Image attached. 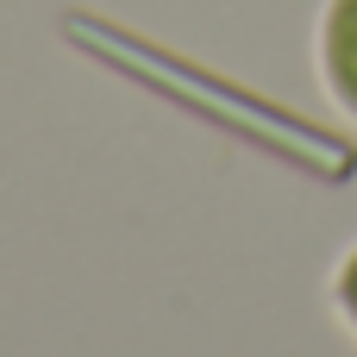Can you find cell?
<instances>
[{"label":"cell","instance_id":"1","mask_svg":"<svg viewBox=\"0 0 357 357\" xmlns=\"http://www.w3.org/2000/svg\"><path fill=\"white\" fill-rule=\"evenodd\" d=\"M320 82L357 119V0H326L320 13Z\"/></svg>","mask_w":357,"mask_h":357},{"label":"cell","instance_id":"2","mask_svg":"<svg viewBox=\"0 0 357 357\" xmlns=\"http://www.w3.org/2000/svg\"><path fill=\"white\" fill-rule=\"evenodd\" d=\"M333 314L345 320V333L357 339V245L339 257V270H333Z\"/></svg>","mask_w":357,"mask_h":357}]
</instances>
